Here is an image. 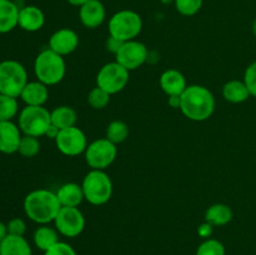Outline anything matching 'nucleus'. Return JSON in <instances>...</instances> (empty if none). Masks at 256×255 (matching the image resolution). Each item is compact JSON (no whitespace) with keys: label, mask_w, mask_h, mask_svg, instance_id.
<instances>
[{"label":"nucleus","mask_w":256,"mask_h":255,"mask_svg":"<svg viewBox=\"0 0 256 255\" xmlns=\"http://www.w3.org/2000/svg\"><path fill=\"white\" fill-rule=\"evenodd\" d=\"M62 209L56 192L48 189L30 192L24 199V212L32 222L39 225L54 222Z\"/></svg>","instance_id":"nucleus-1"},{"label":"nucleus","mask_w":256,"mask_h":255,"mask_svg":"<svg viewBox=\"0 0 256 255\" xmlns=\"http://www.w3.org/2000/svg\"><path fill=\"white\" fill-rule=\"evenodd\" d=\"M180 110L189 120L205 122L214 114L215 98L212 92L202 85H188L182 94Z\"/></svg>","instance_id":"nucleus-2"},{"label":"nucleus","mask_w":256,"mask_h":255,"mask_svg":"<svg viewBox=\"0 0 256 255\" xmlns=\"http://www.w3.org/2000/svg\"><path fill=\"white\" fill-rule=\"evenodd\" d=\"M34 72L36 79L48 86L59 84L66 72L64 56L56 54L49 48L44 49L35 58Z\"/></svg>","instance_id":"nucleus-3"},{"label":"nucleus","mask_w":256,"mask_h":255,"mask_svg":"<svg viewBox=\"0 0 256 255\" xmlns=\"http://www.w3.org/2000/svg\"><path fill=\"white\" fill-rule=\"evenodd\" d=\"M84 198L92 205H104L112 199V182L105 170L92 169L82 182Z\"/></svg>","instance_id":"nucleus-4"},{"label":"nucleus","mask_w":256,"mask_h":255,"mask_svg":"<svg viewBox=\"0 0 256 255\" xmlns=\"http://www.w3.org/2000/svg\"><path fill=\"white\" fill-rule=\"evenodd\" d=\"M28 82L26 69L22 62L10 59L0 62V94L20 98Z\"/></svg>","instance_id":"nucleus-5"},{"label":"nucleus","mask_w":256,"mask_h":255,"mask_svg":"<svg viewBox=\"0 0 256 255\" xmlns=\"http://www.w3.org/2000/svg\"><path fill=\"white\" fill-rule=\"evenodd\" d=\"M109 35L119 39L120 42H130L142 32V19L136 12L129 9L115 12L109 20Z\"/></svg>","instance_id":"nucleus-6"},{"label":"nucleus","mask_w":256,"mask_h":255,"mask_svg":"<svg viewBox=\"0 0 256 255\" xmlns=\"http://www.w3.org/2000/svg\"><path fill=\"white\" fill-rule=\"evenodd\" d=\"M18 125L24 135L35 138L44 136L52 125V114L44 106L25 105L19 114Z\"/></svg>","instance_id":"nucleus-7"},{"label":"nucleus","mask_w":256,"mask_h":255,"mask_svg":"<svg viewBox=\"0 0 256 255\" xmlns=\"http://www.w3.org/2000/svg\"><path fill=\"white\" fill-rule=\"evenodd\" d=\"M84 154L85 162L92 169L105 170L116 159L118 148L106 138H102L90 142Z\"/></svg>","instance_id":"nucleus-8"},{"label":"nucleus","mask_w":256,"mask_h":255,"mask_svg":"<svg viewBox=\"0 0 256 255\" xmlns=\"http://www.w3.org/2000/svg\"><path fill=\"white\" fill-rule=\"evenodd\" d=\"M129 70L118 62H108L100 68L96 75V86L102 88L110 95L122 92L129 82Z\"/></svg>","instance_id":"nucleus-9"},{"label":"nucleus","mask_w":256,"mask_h":255,"mask_svg":"<svg viewBox=\"0 0 256 255\" xmlns=\"http://www.w3.org/2000/svg\"><path fill=\"white\" fill-rule=\"evenodd\" d=\"M55 229L65 238H76L84 232L85 216L79 208L62 206L54 220Z\"/></svg>","instance_id":"nucleus-10"},{"label":"nucleus","mask_w":256,"mask_h":255,"mask_svg":"<svg viewBox=\"0 0 256 255\" xmlns=\"http://www.w3.org/2000/svg\"><path fill=\"white\" fill-rule=\"evenodd\" d=\"M58 150L66 156H78L85 152L88 148V139L80 128L72 126L60 130L55 139Z\"/></svg>","instance_id":"nucleus-11"},{"label":"nucleus","mask_w":256,"mask_h":255,"mask_svg":"<svg viewBox=\"0 0 256 255\" xmlns=\"http://www.w3.org/2000/svg\"><path fill=\"white\" fill-rule=\"evenodd\" d=\"M148 55L149 52H148V48L145 46V44L138 42V40H130L122 45L120 50L115 55V62L132 72V70H136L146 62Z\"/></svg>","instance_id":"nucleus-12"},{"label":"nucleus","mask_w":256,"mask_h":255,"mask_svg":"<svg viewBox=\"0 0 256 255\" xmlns=\"http://www.w3.org/2000/svg\"><path fill=\"white\" fill-rule=\"evenodd\" d=\"M79 46V35L69 28L56 30L49 38V49L62 56L72 54Z\"/></svg>","instance_id":"nucleus-13"},{"label":"nucleus","mask_w":256,"mask_h":255,"mask_svg":"<svg viewBox=\"0 0 256 255\" xmlns=\"http://www.w3.org/2000/svg\"><path fill=\"white\" fill-rule=\"evenodd\" d=\"M106 18V12L102 0H89L79 8V19L88 29L102 26Z\"/></svg>","instance_id":"nucleus-14"},{"label":"nucleus","mask_w":256,"mask_h":255,"mask_svg":"<svg viewBox=\"0 0 256 255\" xmlns=\"http://www.w3.org/2000/svg\"><path fill=\"white\" fill-rule=\"evenodd\" d=\"M22 132L19 125L9 122H0V152L2 154H14L19 149Z\"/></svg>","instance_id":"nucleus-15"},{"label":"nucleus","mask_w":256,"mask_h":255,"mask_svg":"<svg viewBox=\"0 0 256 255\" xmlns=\"http://www.w3.org/2000/svg\"><path fill=\"white\" fill-rule=\"evenodd\" d=\"M45 24V15L40 8L35 5H26L19 10L18 26L28 32H39Z\"/></svg>","instance_id":"nucleus-16"},{"label":"nucleus","mask_w":256,"mask_h":255,"mask_svg":"<svg viewBox=\"0 0 256 255\" xmlns=\"http://www.w3.org/2000/svg\"><path fill=\"white\" fill-rule=\"evenodd\" d=\"M22 102L28 106H44L49 99V86L42 82H29L20 94Z\"/></svg>","instance_id":"nucleus-17"},{"label":"nucleus","mask_w":256,"mask_h":255,"mask_svg":"<svg viewBox=\"0 0 256 255\" xmlns=\"http://www.w3.org/2000/svg\"><path fill=\"white\" fill-rule=\"evenodd\" d=\"M160 88L162 92L170 95H182L188 88L184 74L176 69H168L160 75Z\"/></svg>","instance_id":"nucleus-18"},{"label":"nucleus","mask_w":256,"mask_h":255,"mask_svg":"<svg viewBox=\"0 0 256 255\" xmlns=\"http://www.w3.org/2000/svg\"><path fill=\"white\" fill-rule=\"evenodd\" d=\"M55 192L62 206L78 208L85 200L82 185L76 182L62 184Z\"/></svg>","instance_id":"nucleus-19"},{"label":"nucleus","mask_w":256,"mask_h":255,"mask_svg":"<svg viewBox=\"0 0 256 255\" xmlns=\"http://www.w3.org/2000/svg\"><path fill=\"white\" fill-rule=\"evenodd\" d=\"M19 8L14 0H0V34H6L18 26Z\"/></svg>","instance_id":"nucleus-20"},{"label":"nucleus","mask_w":256,"mask_h":255,"mask_svg":"<svg viewBox=\"0 0 256 255\" xmlns=\"http://www.w3.org/2000/svg\"><path fill=\"white\" fill-rule=\"evenodd\" d=\"M0 255H32V249L24 236L8 234L0 242Z\"/></svg>","instance_id":"nucleus-21"},{"label":"nucleus","mask_w":256,"mask_h":255,"mask_svg":"<svg viewBox=\"0 0 256 255\" xmlns=\"http://www.w3.org/2000/svg\"><path fill=\"white\" fill-rule=\"evenodd\" d=\"M59 235V232L55 229V226L52 228L49 224H45L36 228L32 235V240H34L35 246L45 252L60 242Z\"/></svg>","instance_id":"nucleus-22"},{"label":"nucleus","mask_w":256,"mask_h":255,"mask_svg":"<svg viewBox=\"0 0 256 255\" xmlns=\"http://www.w3.org/2000/svg\"><path fill=\"white\" fill-rule=\"evenodd\" d=\"M222 96L226 102H232V104H240L249 99L250 95L249 89L244 80H230L225 82L222 86Z\"/></svg>","instance_id":"nucleus-23"},{"label":"nucleus","mask_w":256,"mask_h":255,"mask_svg":"<svg viewBox=\"0 0 256 255\" xmlns=\"http://www.w3.org/2000/svg\"><path fill=\"white\" fill-rule=\"evenodd\" d=\"M232 220V210L229 205L216 202L210 205L205 212V222L212 226H224Z\"/></svg>","instance_id":"nucleus-24"},{"label":"nucleus","mask_w":256,"mask_h":255,"mask_svg":"<svg viewBox=\"0 0 256 255\" xmlns=\"http://www.w3.org/2000/svg\"><path fill=\"white\" fill-rule=\"evenodd\" d=\"M50 114H52V124L59 130L75 126L78 116L76 112L72 106H68V105L56 106L50 112Z\"/></svg>","instance_id":"nucleus-25"},{"label":"nucleus","mask_w":256,"mask_h":255,"mask_svg":"<svg viewBox=\"0 0 256 255\" xmlns=\"http://www.w3.org/2000/svg\"><path fill=\"white\" fill-rule=\"evenodd\" d=\"M129 136V126L125 122L122 120H112L106 128V138L108 140H110L112 142H114L115 145L122 144V142L126 140V138Z\"/></svg>","instance_id":"nucleus-26"},{"label":"nucleus","mask_w":256,"mask_h":255,"mask_svg":"<svg viewBox=\"0 0 256 255\" xmlns=\"http://www.w3.org/2000/svg\"><path fill=\"white\" fill-rule=\"evenodd\" d=\"M19 112L16 98L0 94V122H9Z\"/></svg>","instance_id":"nucleus-27"},{"label":"nucleus","mask_w":256,"mask_h":255,"mask_svg":"<svg viewBox=\"0 0 256 255\" xmlns=\"http://www.w3.org/2000/svg\"><path fill=\"white\" fill-rule=\"evenodd\" d=\"M110 96L112 95L108 92H105L104 89H102L99 86H95L88 94V102H89V105L92 109L102 110L108 106V104L110 102Z\"/></svg>","instance_id":"nucleus-28"},{"label":"nucleus","mask_w":256,"mask_h":255,"mask_svg":"<svg viewBox=\"0 0 256 255\" xmlns=\"http://www.w3.org/2000/svg\"><path fill=\"white\" fill-rule=\"evenodd\" d=\"M39 152H40L39 139L35 136H30V135H22V140H20L18 152L24 158H34L39 154Z\"/></svg>","instance_id":"nucleus-29"},{"label":"nucleus","mask_w":256,"mask_h":255,"mask_svg":"<svg viewBox=\"0 0 256 255\" xmlns=\"http://www.w3.org/2000/svg\"><path fill=\"white\" fill-rule=\"evenodd\" d=\"M195 255H225V246L220 240L209 238L198 246Z\"/></svg>","instance_id":"nucleus-30"},{"label":"nucleus","mask_w":256,"mask_h":255,"mask_svg":"<svg viewBox=\"0 0 256 255\" xmlns=\"http://www.w3.org/2000/svg\"><path fill=\"white\" fill-rule=\"evenodd\" d=\"M204 0H174L175 9L182 16H194L200 12Z\"/></svg>","instance_id":"nucleus-31"},{"label":"nucleus","mask_w":256,"mask_h":255,"mask_svg":"<svg viewBox=\"0 0 256 255\" xmlns=\"http://www.w3.org/2000/svg\"><path fill=\"white\" fill-rule=\"evenodd\" d=\"M244 82L249 89L250 95L256 98V62L250 64L244 72Z\"/></svg>","instance_id":"nucleus-32"},{"label":"nucleus","mask_w":256,"mask_h":255,"mask_svg":"<svg viewBox=\"0 0 256 255\" xmlns=\"http://www.w3.org/2000/svg\"><path fill=\"white\" fill-rule=\"evenodd\" d=\"M6 228H8V234L18 235V236H24L25 232H26V222H25L22 218H14V219L8 222Z\"/></svg>","instance_id":"nucleus-33"},{"label":"nucleus","mask_w":256,"mask_h":255,"mask_svg":"<svg viewBox=\"0 0 256 255\" xmlns=\"http://www.w3.org/2000/svg\"><path fill=\"white\" fill-rule=\"evenodd\" d=\"M44 255H78L74 248L64 242H59L56 245L50 248L44 252Z\"/></svg>","instance_id":"nucleus-34"},{"label":"nucleus","mask_w":256,"mask_h":255,"mask_svg":"<svg viewBox=\"0 0 256 255\" xmlns=\"http://www.w3.org/2000/svg\"><path fill=\"white\" fill-rule=\"evenodd\" d=\"M124 44L122 42H120L119 39H116V38L114 36H110L106 39V42H105V48H106L108 52H112L114 55H116V52H119L120 48H122V45Z\"/></svg>","instance_id":"nucleus-35"},{"label":"nucleus","mask_w":256,"mask_h":255,"mask_svg":"<svg viewBox=\"0 0 256 255\" xmlns=\"http://www.w3.org/2000/svg\"><path fill=\"white\" fill-rule=\"evenodd\" d=\"M212 225L209 224V222H202V225H199V228H198V234H199L200 238H202V239H209V238H212Z\"/></svg>","instance_id":"nucleus-36"},{"label":"nucleus","mask_w":256,"mask_h":255,"mask_svg":"<svg viewBox=\"0 0 256 255\" xmlns=\"http://www.w3.org/2000/svg\"><path fill=\"white\" fill-rule=\"evenodd\" d=\"M168 104L172 109H180V106H182V95H170V96H168Z\"/></svg>","instance_id":"nucleus-37"},{"label":"nucleus","mask_w":256,"mask_h":255,"mask_svg":"<svg viewBox=\"0 0 256 255\" xmlns=\"http://www.w3.org/2000/svg\"><path fill=\"white\" fill-rule=\"evenodd\" d=\"M59 132L60 130L58 129L56 126H54V125H50V128L49 129H48V132H46V134H45V136H48V138H50V139H56V136H58V134H59Z\"/></svg>","instance_id":"nucleus-38"},{"label":"nucleus","mask_w":256,"mask_h":255,"mask_svg":"<svg viewBox=\"0 0 256 255\" xmlns=\"http://www.w3.org/2000/svg\"><path fill=\"white\" fill-rule=\"evenodd\" d=\"M8 235V228L6 224H4L2 222H0V242L4 240V238Z\"/></svg>","instance_id":"nucleus-39"},{"label":"nucleus","mask_w":256,"mask_h":255,"mask_svg":"<svg viewBox=\"0 0 256 255\" xmlns=\"http://www.w3.org/2000/svg\"><path fill=\"white\" fill-rule=\"evenodd\" d=\"M66 2H69L70 5H74V6L80 8L82 4H85V2H89V0H66Z\"/></svg>","instance_id":"nucleus-40"},{"label":"nucleus","mask_w":256,"mask_h":255,"mask_svg":"<svg viewBox=\"0 0 256 255\" xmlns=\"http://www.w3.org/2000/svg\"><path fill=\"white\" fill-rule=\"evenodd\" d=\"M252 32H254V35L256 38V19L254 20V22H252Z\"/></svg>","instance_id":"nucleus-41"},{"label":"nucleus","mask_w":256,"mask_h":255,"mask_svg":"<svg viewBox=\"0 0 256 255\" xmlns=\"http://www.w3.org/2000/svg\"><path fill=\"white\" fill-rule=\"evenodd\" d=\"M14 2H22V0H14Z\"/></svg>","instance_id":"nucleus-42"}]
</instances>
